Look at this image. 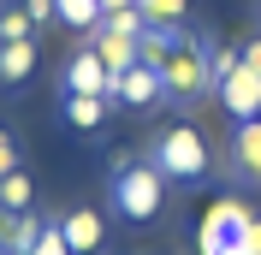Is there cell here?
<instances>
[{"instance_id":"6da1fadb","label":"cell","mask_w":261,"mask_h":255,"mask_svg":"<svg viewBox=\"0 0 261 255\" xmlns=\"http://www.w3.org/2000/svg\"><path fill=\"white\" fill-rule=\"evenodd\" d=\"M249 225H255V214H249L244 196H220V202L202 214V225H196V255H226V249H244Z\"/></svg>"},{"instance_id":"7a4b0ae2","label":"cell","mask_w":261,"mask_h":255,"mask_svg":"<svg viewBox=\"0 0 261 255\" xmlns=\"http://www.w3.org/2000/svg\"><path fill=\"white\" fill-rule=\"evenodd\" d=\"M161 202H166V172L154 166V160L119 166V172H113V208L125 214V220H154Z\"/></svg>"},{"instance_id":"3957f363","label":"cell","mask_w":261,"mask_h":255,"mask_svg":"<svg viewBox=\"0 0 261 255\" xmlns=\"http://www.w3.org/2000/svg\"><path fill=\"white\" fill-rule=\"evenodd\" d=\"M148 160H154L166 178H202L208 172V143H202L196 125H172L161 143L148 148Z\"/></svg>"},{"instance_id":"277c9868","label":"cell","mask_w":261,"mask_h":255,"mask_svg":"<svg viewBox=\"0 0 261 255\" xmlns=\"http://www.w3.org/2000/svg\"><path fill=\"white\" fill-rule=\"evenodd\" d=\"M161 78H166V95H202V89H214V83H208V48L178 42L172 60L161 65Z\"/></svg>"},{"instance_id":"5b68a950","label":"cell","mask_w":261,"mask_h":255,"mask_svg":"<svg viewBox=\"0 0 261 255\" xmlns=\"http://www.w3.org/2000/svg\"><path fill=\"white\" fill-rule=\"evenodd\" d=\"M107 95L125 101V107H161L166 101V78L154 71V65H130V71H119V78H107Z\"/></svg>"},{"instance_id":"8992f818","label":"cell","mask_w":261,"mask_h":255,"mask_svg":"<svg viewBox=\"0 0 261 255\" xmlns=\"http://www.w3.org/2000/svg\"><path fill=\"white\" fill-rule=\"evenodd\" d=\"M214 95H220V107H226V113H238V119H255V113H261V71L238 60V65H231V78L220 83Z\"/></svg>"},{"instance_id":"52a82bcc","label":"cell","mask_w":261,"mask_h":255,"mask_svg":"<svg viewBox=\"0 0 261 255\" xmlns=\"http://www.w3.org/2000/svg\"><path fill=\"white\" fill-rule=\"evenodd\" d=\"M89 48L101 54L107 78H119V71H130V65H137V36H119V30H101V24H89Z\"/></svg>"},{"instance_id":"ba28073f","label":"cell","mask_w":261,"mask_h":255,"mask_svg":"<svg viewBox=\"0 0 261 255\" xmlns=\"http://www.w3.org/2000/svg\"><path fill=\"white\" fill-rule=\"evenodd\" d=\"M231 166L261 184V119H238V137H231Z\"/></svg>"},{"instance_id":"9c48e42d","label":"cell","mask_w":261,"mask_h":255,"mask_svg":"<svg viewBox=\"0 0 261 255\" xmlns=\"http://www.w3.org/2000/svg\"><path fill=\"white\" fill-rule=\"evenodd\" d=\"M65 89L71 95H107V65H101L95 48H83L77 60L65 65Z\"/></svg>"},{"instance_id":"30bf717a","label":"cell","mask_w":261,"mask_h":255,"mask_svg":"<svg viewBox=\"0 0 261 255\" xmlns=\"http://www.w3.org/2000/svg\"><path fill=\"white\" fill-rule=\"evenodd\" d=\"M60 225H65L71 255H95V249H101V214H95V208H71Z\"/></svg>"},{"instance_id":"8fae6325","label":"cell","mask_w":261,"mask_h":255,"mask_svg":"<svg viewBox=\"0 0 261 255\" xmlns=\"http://www.w3.org/2000/svg\"><path fill=\"white\" fill-rule=\"evenodd\" d=\"M178 42H184L178 30H161V24H148V30L137 36V60H143V65H154V71H161V65L172 60V48H178Z\"/></svg>"},{"instance_id":"7c38bea8","label":"cell","mask_w":261,"mask_h":255,"mask_svg":"<svg viewBox=\"0 0 261 255\" xmlns=\"http://www.w3.org/2000/svg\"><path fill=\"white\" fill-rule=\"evenodd\" d=\"M36 71V36L30 42H0V83H24Z\"/></svg>"},{"instance_id":"4fadbf2b","label":"cell","mask_w":261,"mask_h":255,"mask_svg":"<svg viewBox=\"0 0 261 255\" xmlns=\"http://www.w3.org/2000/svg\"><path fill=\"white\" fill-rule=\"evenodd\" d=\"M107 101H113V95H71V101H65V119H71L77 131H101Z\"/></svg>"},{"instance_id":"5bb4252c","label":"cell","mask_w":261,"mask_h":255,"mask_svg":"<svg viewBox=\"0 0 261 255\" xmlns=\"http://www.w3.org/2000/svg\"><path fill=\"white\" fill-rule=\"evenodd\" d=\"M30 202H36V184H30V172H24V166L0 178V208H12V214H30Z\"/></svg>"},{"instance_id":"9a60e30c","label":"cell","mask_w":261,"mask_h":255,"mask_svg":"<svg viewBox=\"0 0 261 255\" xmlns=\"http://www.w3.org/2000/svg\"><path fill=\"white\" fill-rule=\"evenodd\" d=\"M42 225L48 220H36V214H12V232H6V255H30L36 238H42Z\"/></svg>"},{"instance_id":"2e32d148","label":"cell","mask_w":261,"mask_h":255,"mask_svg":"<svg viewBox=\"0 0 261 255\" xmlns=\"http://www.w3.org/2000/svg\"><path fill=\"white\" fill-rule=\"evenodd\" d=\"M184 6H190V0H137L143 24H161V30H178V24H184Z\"/></svg>"},{"instance_id":"e0dca14e","label":"cell","mask_w":261,"mask_h":255,"mask_svg":"<svg viewBox=\"0 0 261 255\" xmlns=\"http://www.w3.org/2000/svg\"><path fill=\"white\" fill-rule=\"evenodd\" d=\"M54 12H60V24H71V30H89L101 18V0H54Z\"/></svg>"},{"instance_id":"ac0fdd59","label":"cell","mask_w":261,"mask_h":255,"mask_svg":"<svg viewBox=\"0 0 261 255\" xmlns=\"http://www.w3.org/2000/svg\"><path fill=\"white\" fill-rule=\"evenodd\" d=\"M30 36H36V24L24 6H0V42H30Z\"/></svg>"},{"instance_id":"d6986e66","label":"cell","mask_w":261,"mask_h":255,"mask_svg":"<svg viewBox=\"0 0 261 255\" xmlns=\"http://www.w3.org/2000/svg\"><path fill=\"white\" fill-rule=\"evenodd\" d=\"M95 24H101V30H119V36H143V30H148L137 6H119V12H101Z\"/></svg>"},{"instance_id":"ffe728a7","label":"cell","mask_w":261,"mask_h":255,"mask_svg":"<svg viewBox=\"0 0 261 255\" xmlns=\"http://www.w3.org/2000/svg\"><path fill=\"white\" fill-rule=\"evenodd\" d=\"M30 255H71V243H65V225L60 220H48L42 225V238H36V249Z\"/></svg>"},{"instance_id":"44dd1931","label":"cell","mask_w":261,"mask_h":255,"mask_svg":"<svg viewBox=\"0 0 261 255\" xmlns=\"http://www.w3.org/2000/svg\"><path fill=\"white\" fill-rule=\"evenodd\" d=\"M238 60H244V54H231V48H208V83H214V89L231 78V65H238Z\"/></svg>"},{"instance_id":"7402d4cb","label":"cell","mask_w":261,"mask_h":255,"mask_svg":"<svg viewBox=\"0 0 261 255\" xmlns=\"http://www.w3.org/2000/svg\"><path fill=\"white\" fill-rule=\"evenodd\" d=\"M18 6L30 12V24H36V30H42V24H54V18H60V12H54V0H18Z\"/></svg>"},{"instance_id":"603a6c76","label":"cell","mask_w":261,"mask_h":255,"mask_svg":"<svg viewBox=\"0 0 261 255\" xmlns=\"http://www.w3.org/2000/svg\"><path fill=\"white\" fill-rule=\"evenodd\" d=\"M18 172V143H12V131H0V178Z\"/></svg>"},{"instance_id":"cb8c5ba5","label":"cell","mask_w":261,"mask_h":255,"mask_svg":"<svg viewBox=\"0 0 261 255\" xmlns=\"http://www.w3.org/2000/svg\"><path fill=\"white\" fill-rule=\"evenodd\" d=\"M244 249H249V255H261V214H255V225H249V238H244Z\"/></svg>"},{"instance_id":"d4e9b609","label":"cell","mask_w":261,"mask_h":255,"mask_svg":"<svg viewBox=\"0 0 261 255\" xmlns=\"http://www.w3.org/2000/svg\"><path fill=\"white\" fill-rule=\"evenodd\" d=\"M244 65H255V71H261V36H255V42H244Z\"/></svg>"},{"instance_id":"484cf974","label":"cell","mask_w":261,"mask_h":255,"mask_svg":"<svg viewBox=\"0 0 261 255\" xmlns=\"http://www.w3.org/2000/svg\"><path fill=\"white\" fill-rule=\"evenodd\" d=\"M119 6H137V0H101V12H119Z\"/></svg>"},{"instance_id":"4316f807","label":"cell","mask_w":261,"mask_h":255,"mask_svg":"<svg viewBox=\"0 0 261 255\" xmlns=\"http://www.w3.org/2000/svg\"><path fill=\"white\" fill-rule=\"evenodd\" d=\"M0 255H6V243H0Z\"/></svg>"},{"instance_id":"83f0119b","label":"cell","mask_w":261,"mask_h":255,"mask_svg":"<svg viewBox=\"0 0 261 255\" xmlns=\"http://www.w3.org/2000/svg\"><path fill=\"white\" fill-rule=\"evenodd\" d=\"M255 119H261V113H255Z\"/></svg>"}]
</instances>
